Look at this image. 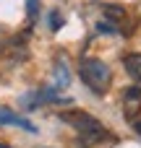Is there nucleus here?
Segmentation results:
<instances>
[{"instance_id": "obj_6", "label": "nucleus", "mask_w": 141, "mask_h": 148, "mask_svg": "<svg viewBox=\"0 0 141 148\" xmlns=\"http://www.w3.org/2000/svg\"><path fill=\"white\" fill-rule=\"evenodd\" d=\"M0 125H13V127H24V130H29V133H37V127H34L29 120L13 114L10 109H0Z\"/></svg>"}, {"instance_id": "obj_2", "label": "nucleus", "mask_w": 141, "mask_h": 148, "mask_svg": "<svg viewBox=\"0 0 141 148\" xmlns=\"http://www.w3.org/2000/svg\"><path fill=\"white\" fill-rule=\"evenodd\" d=\"M60 120L76 130L78 143H81L84 148L97 146V143H102V140L110 135V133H107V127H105L94 114H89V112H63V114H60Z\"/></svg>"}, {"instance_id": "obj_11", "label": "nucleus", "mask_w": 141, "mask_h": 148, "mask_svg": "<svg viewBox=\"0 0 141 148\" xmlns=\"http://www.w3.org/2000/svg\"><path fill=\"white\" fill-rule=\"evenodd\" d=\"M131 125H133V130H136V133H139V135H141V117H139V120H136V122H131Z\"/></svg>"}, {"instance_id": "obj_1", "label": "nucleus", "mask_w": 141, "mask_h": 148, "mask_svg": "<svg viewBox=\"0 0 141 148\" xmlns=\"http://www.w3.org/2000/svg\"><path fill=\"white\" fill-rule=\"evenodd\" d=\"M89 21H92V29L97 34H123V36H128L136 26L133 18L128 16V10L123 5H115V3L89 5Z\"/></svg>"}, {"instance_id": "obj_3", "label": "nucleus", "mask_w": 141, "mask_h": 148, "mask_svg": "<svg viewBox=\"0 0 141 148\" xmlns=\"http://www.w3.org/2000/svg\"><path fill=\"white\" fill-rule=\"evenodd\" d=\"M78 75H81L84 86H86L92 94H97V96L107 94L110 86H113L110 65L102 62V60H97V57H81V60H78Z\"/></svg>"}, {"instance_id": "obj_7", "label": "nucleus", "mask_w": 141, "mask_h": 148, "mask_svg": "<svg viewBox=\"0 0 141 148\" xmlns=\"http://www.w3.org/2000/svg\"><path fill=\"white\" fill-rule=\"evenodd\" d=\"M68 81H71V75H68V65H65V60H60V62L55 65V83H52V91L65 88Z\"/></svg>"}, {"instance_id": "obj_5", "label": "nucleus", "mask_w": 141, "mask_h": 148, "mask_svg": "<svg viewBox=\"0 0 141 148\" xmlns=\"http://www.w3.org/2000/svg\"><path fill=\"white\" fill-rule=\"evenodd\" d=\"M123 68H126L128 78H131L136 86H141V52L126 55V57H123Z\"/></svg>"}, {"instance_id": "obj_4", "label": "nucleus", "mask_w": 141, "mask_h": 148, "mask_svg": "<svg viewBox=\"0 0 141 148\" xmlns=\"http://www.w3.org/2000/svg\"><path fill=\"white\" fill-rule=\"evenodd\" d=\"M123 114L128 122H136L141 117V86H128L123 91Z\"/></svg>"}, {"instance_id": "obj_8", "label": "nucleus", "mask_w": 141, "mask_h": 148, "mask_svg": "<svg viewBox=\"0 0 141 148\" xmlns=\"http://www.w3.org/2000/svg\"><path fill=\"white\" fill-rule=\"evenodd\" d=\"M60 26H63V16H60V10H52L50 13V29L52 31H60Z\"/></svg>"}, {"instance_id": "obj_12", "label": "nucleus", "mask_w": 141, "mask_h": 148, "mask_svg": "<svg viewBox=\"0 0 141 148\" xmlns=\"http://www.w3.org/2000/svg\"><path fill=\"white\" fill-rule=\"evenodd\" d=\"M0 148H8V146H0Z\"/></svg>"}, {"instance_id": "obj_9", "label": "nucleus", "mask_w": 141, "mask_h": 148, "mask_svg": "<svg viewBox=\"0 0 141 148\" xmlns=\"http://www.w3.org/2000/svg\"><path fill=\"white\" fill-rule=\"evenodd\" d=\"M26 10H29V18H37V13H39V0H26Z\"/></svg>"}, {"instance_id": "obj_10", "label": "nucleus", "mask_w": 141, "mask_h": 148, "mask_svg": "<svg viewBox=\"0 0 141 148\" xmlns=\"http://www.w3.org/2000/svg\"><path fill=\"white\" fill-rule=\"evenodd\" d=\"M8 42H10L8 31H5V26H0V52H5V49H8Z\"/></svg>"}]
</instances>
